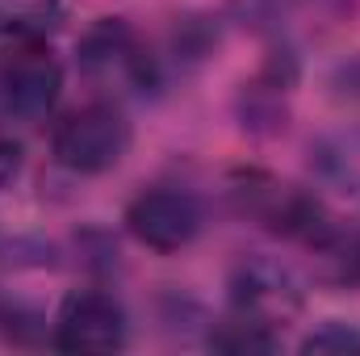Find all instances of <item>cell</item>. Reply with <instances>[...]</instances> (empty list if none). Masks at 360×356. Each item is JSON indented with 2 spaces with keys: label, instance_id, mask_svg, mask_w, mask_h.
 Here are the masks:
<instances>
[{
  "label": "cell",
  "instance_id": "1",
  "mask_svg": "<svg viewBox=\"0 0 360 356\" xmlns=\"http://www.w3.org/2000/svg\"><path fill=\"white\" fill-rule=\"evenodd\" d=\"M51 151L63 168H72L80 177L109 172L130 151V122L117 109V101H92L55 126Z\"/></svg>",
  "mask_w": 360,
  "mask_h": 356
},
{
  "label": "cell",
  "instance_id": "2",
  "mask_svg": "<svg viewBox=\"0 0 360 356\" xmlns=\"http://www.w3.org/2000/svg\"><path fill=\"white\" fill-rule=\"evenodd\" d=\"M63 72L42 42H21L0 55V113L13 122H38L55 109Z\"/></svg>",
  "mask_w": 360,
  "mask_h": 356
},
{
  "label": "cell",
  "instance_id": "3",
  "mask_svg": "<svg viewBox=\"0 0 360 356\" xmlns=\"http://www.w3.org/2000/svg\"><path fill=\"white\" fill-rule=\"evenodd\" d=\"M80 68H84V76L92 84L105 89L109 96L147 92V84H151V55L143 51L134 30H126L122 21H105L84 38Z\"/></svg>",
  "mask_w": 360,
  "mask_h": 356
},
{
  "label": "cell",
  "instance_id": "4",
  "mask_svg": "<svg viewBox=\"0 0 360 356\" xmlns=\"http://www.w3.org/2000/svg\"><path fill=\"white\" fill-rule=\"evenodd\" d=\"M205 214H201V201L188 193V189H151V193H139L126 210V227L130 235L151 248V252H180L197 239Z\"/></svg>",
  "mask_w": 360,
  "mask_h": 356
},
{
  "label": "cell",
  "instance_id": "5",
  "mask_svg": "<svg viewBox=\"0 0 360 356\" xmlns=\"http://www.w3.org/2000/svg\"><path fill=\"white\" fill-rule=\"evenodd\" d=\"M122 344H126V310L109 293L80 289L59 306L55 319L59 352H117Z\"/></svg>",
  "mask_w": 360,
  "mask_h": 356
},
{
  "label": "cell",
  "instance_id": "6",
  "mask_svg": "<svg viewBox=\"0 0 360 356\" xmlns=\"http://www.w3.org/2000/svg\"><path fill=\"white\" fill-rule=\"evenodd\" d=\"M302 306V289L293 272L276 260H248L235 276V310L256 323H281Z\"/></svg>",
  "mask_w": 360,
  "mask_h": 356
},
{
  "label": "cell",
  "instance_id": "7",
  "mask_svg": "<svg viewBox=\"0 0 360 356\" xmlns=\"http://www.w3.org/2000/svg\"><path fill=\"white\" fill-rule=\"evenodd\" d=\"M310 168L327 189L360 201V126H344L323 134L310 147Z\"/></svg>",
  "mask_w": 360,
  "mask_h": 356
},
{
  "label": "cell",
  "instance_id": "8",
  "mask_svg": "<svg viewBox=\"0 0 360 356\" xmlns=\"http://www.w3.org/2000/svg\"><path fill=\"white\" fill-rule=\"evenodd\" d=\"M63 21V0H0V46L42 42Z\"/></svg>",
  "mask_w": 360,
  "mask_h": 356
},
{
  "label": "cell",
  "instance_id": "9",
  "mask_svg": "<svg viewBox=\"0 0 360 356\" xmlns=\"http://www.w3.org/2000/svg\"><path fill=\"white\" fill-rule=\"evenodd\" d=\"M302 348H306V352H348V348H360V331L344 327V323H327V327L314 331Z\"/></svg>",
  "mask_w": 360,
  "mask_h": 356
}]
</instances>
